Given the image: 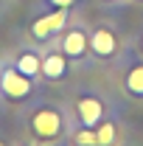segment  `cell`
Instances as JSON below:
<instances>
[{
  "label": "cell",
  "mask_w": 143,
  "mask_h": 146,
  "mask_svg": "<svg viewBox=\"0 0 143 146\" xmlns=\"http://www.w3.org/2000/svg\"><path fill=\"white\" fill-rule=\"evenodd\" d=\"M87 51H90V36L84 34L81 28H70V31L65 34V39H62V54L81 59Z\"/></svg>",
  "instance_id": "8992f818"
},
{
  "label": "cell",
  "mask_w": 143,
  "mask_h": 146,
  "mask_svg": "<svg viewBox=\"0 0 143 146\" xmlns=\"http://www.w3.org/2000/svg\"><path fill=\"white\" fill-rule=\"evenodd\" d=\"M0 146H6V143H3V141H0Z\"/></svg>",
  "instance_id": "5bb4252c"
},
{
  "label": "cell",
  "mask_w": 143,
  "mask_h": 146,
  "mask_svg": "<svg viewBox=\"0 0 143 146\" xmlns=\"http://www.w3.org/2000/svg\"><path fill=\"white\" fill-rule=\"evenodd\" d=\"M140 51H143V39H140Z\"/></svg>",
  "instance_id": "4fadbf2b"
},
{
  "label": "cell",
  "mask_w": 143,
  "mask_h": 146,
  "mask_svg": "<svg viewBox=\"0 0 143 146\" xmlns=\"http://www.w3.org/2000/svg\"><path fill=\"white\" fill-rule=\"evenodd\" d=\"M126 90L132 96H138V98H143V62H135L129 68V73H126Z\"/></svg>",
  "instance_id": "9c48e42d"
},
{
  "label": "cell",
  "mask_w": 143,
  "mask_h": 146,
  "mask_svg": "<svg viewBox=\"0 0 143 146\" xmlns=\"http://www.w3.org/2000/svg\"><path fill=\"white\" fill-rule=\"evenodd\" d=\"M65 23H68V9H56L54 14H45V17L34 20L31 34H34L36 39H48V36H54L56 31H62Z\"/></svg>",
  "instance_id": "3957f363"
},
{
  "label": "cell",
  "mask_w": 143,
  "mask_h": 146,
  "mask_svg": "<svg viewBox=\"0 0 143 146\" xmlns=\"http://www.w3.org/2000/svg\"><path fill=\"white\" fill-rule=\"evenodd\" d=\"M31 132L42 141H54L62 135V115L54 107H39L31 115Z\"/></svg>",
  "instance_id": "6da1fadb"
},
{
  "label": "cell",
  "mask_w": 143,
  "mask_h": 146,
  "mask_svg": "<svg viewBox=\"0 0 143 146\" xmlns=\"http://www.w3.org/2000/svg\"><path fill=\"white\" fill-rule=\"evenodd\" d=\"M76 146H98L95 138V127H81L76 132Z\"/></svg>",
  "instance_id": "8fae6325"
},
{
  "label": "cell",
  "mask_w": 143,
  "mask_h": 146,
  "mask_svg": "<svg viewBox=\"0 0 143 146\" xmlns=\"http://www.w3.org/2000/svg\"><path fill=\"white\" fill-rule=\"evenodd\" d=\"M95 138H98V146H112L115 143V121L101 118L95 124Z\"/></svg>",
  "instance_id": "30bf717a"
},
{
  "label": "cell",
  "mask_w": 143,
  "mask_h": 146,
  "mask_svg": "<svg viewBox=\"0 0 143 146\" xmlns=\"http://www.w3.org/2000/svg\"><path fill=\"white\" fill-rule=\"evenodd\" d=\"M68 73V62L62 54H48L42 59V76L45 79H62Z\"/></svg>",
  "instance_id": "52a82bcc"
},
{
  "label": "cell",
  "mask_w": 143,
  "mask_h": 146,
  "mask_svg": "<svg viewBox=\"0 0 143 146\" xmlns=\"http://www.w3.org/2000/svg\"><path fill=\"white\" fill-rule=\"evenodd\" d=\"M0 90H3V96H9V98H25L31 93V79L23 76L17 68H9V70H3V76H0Z\"/></svg>",
  "instance_id": "7a4b0ae2"
},
{
  "label": "cell",
  "mask_w": 143,
  "mask_h": 146,
  "mask_svg": "<svg viewBox=\"0 0 143 146\" xmlns=\"http://www.w3.org/2000/svg\"><path fill=\"white\" fill-rule=\"evenodd\" d=\"M51 6H54V9H70L73 0H51Z\"/></svg>",
  "instance_id": "7c38bea8"
},
{
  "label": "cell",
  "mask_w": 143,
  "mask_h": 146,
  "mask_svg": "<svg viewBox=\"0 0 143 146\" xmlns=\"http://www.w3.org/2000/svg\"><path fill=\"white\" fill-rule=\"evenodd\" d=\"M23 76H28V79H34V76H39L42 73V59L36 54H20L17 56V65H14Z\"/></svg>",
  "instance_id": "ba28073f"
},
{
  "label": "cell",
  "mask_w": 143,
  "mask_h": 146,
  "mask_svg": "<svg viewBox=\"0 0 143 146\" xmlns=\"http://www.w3.org/2000/svg\"><path fill=\"white\" fill-rule=\"evenodd\" d=\"M76 112H79L81 127H95L104 118V101L95 98V96H81L79 104H76Z\"/></svg>",
  "instance_id": "277c9868"
},
{
  "label": "cell",
  "mask_w": 143,
  "mask_h": 146,
  "mask_svg": "<svg viewBox=\"0 0 143 146\" xmlns=\"http://www.w3.org/2000/svg\"><path fill=\"white\" fill-rule=\"evenodd\" d=\"M90 51H93L95 56H101V59L115 56L118 54V39H115V34H112L109 28L93 31V36H90Z\"/></svg>",
  "instance_id": "5b68a950"
}]
</instances>
